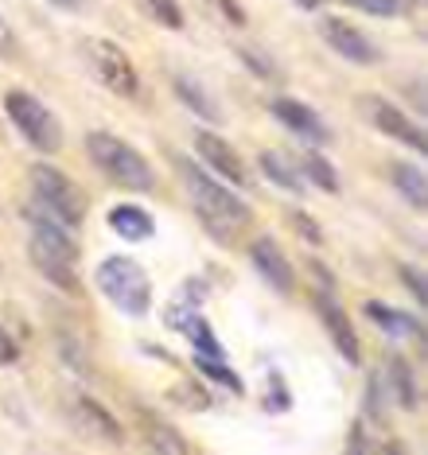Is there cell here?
I'll return each instance as SVG.
<instances>
[{
  "instance_id": "cell-1",
  "label": "cell",
  "mask_w": 428,
  "mask_h": 455,
  "mask_svg": "<svg viewBox=\"0 0 428 455\" xmlns=\"http://www.w3.org/2000/svg\"><path fill=\"white\" fill-rule=\"evenodd\" d=\"M175 168H180L183 191L191 195V211H195V219H199V226L218 245H230L249 226V203L230 188V183H222L218 175L206 172L203 164L175 160Z\"/></svg>"
},
{
  "instance_id": "cell-2",
  "label": "cell",
  "mask_w": 428,
  "mask_h": 455,
  "mask_svg": "<svg viewBox=\"0 0 428 455\" xmlns=\"http://www.w3.org/2000/svg\"><path fill=\"white\" fill-rule=\"evenodd\" d=\"M78 242L70 234V226L51 219L44 211H28V261L36 265V273L47 284H55L59 292H78Z\"/></svg>"
},
{
  "instance_id": "cell-3",
  "label": "cell",
  "mask_w": 428,
  "mask_h": 455,
  "mask_svg": "<svg viewBox=\"0 0 428 455\" xmlns=\"http://www.w3.org/2000/svg\"><path fill=\"white\" fill-rule=\"evenodd\" d=\"M86 156H90L93 168H98V172L113 183V188L133 191V195L156 191V172H152V164L144 160L129 140H121L117 132H106V129L86 132Z\"/></svg>"
},
{
  "instance_id": "cell-4",
  "label": "cell",
  "mask_w": 428,
  "mask_h": 455,
  "mask_svg": "<svg viewBox=\"0 0 428 455\" xmlns=\"http://www.w3.org/2000/svg\"><path fill=\"white\" fill-rule=\"evenodd\" d=\"M93 284H98V292L106 296L121 315L144 319L152 312V299H156L152 281H149V273H144V265H137L133 257H125V253L101 257L98 268H93Z\"/></svg>"
},
{
  "instance_id": "cell-5",
  "label": "cell",
  "mask_w": 428,
  "mask_h": 455,
  "mask_svg": "<svg viewBox=\"0 0 428 455\" xmlns=\"http://www.w3.org/2000/svg\"><path fill=\"white\" fill-rule=\"evenodd\" d=\"M31 195H36V206L51 219H59L62 226L78 230L86 222V211H90V199L86 191L70 180L67 172H59L55 164H31Z\"/></svg>"
},
{
  "instance_id": "cell-6",
  "label": "cell",
  "mask_w": 428,
  "mask_h": 455,
  "mask_svg": "<svg viewBox=\"0 0 428 455\" xmlns=\"http://www.w3.org/2000/svg\"><path fill=\"white\" fill-rule=\"evenodd\" d=\"M82 59H86L90 75L98 78L113 98H125V101L141 98L137 63H133L129 51H125L117 39H109V36H86V39H82Z\"/></svg>"
},
{
  "instance_id": "cell-7",
  "label": "cell",
  "mask_w": 428,
  "mask_h": 455,
  "mask_svg": "<svg viewBox=\"0 0 428 455\" xmlns=\"http://www.w3.org/2000/svg\"><path fill=\"white\" fill-rule=\"evenodd\" d=\"M4 117H8V125L24 137L28 148H36L39 156H55V152L62 148L59 117L36 94H28V90H8L4 94Z\"/></svg>"
},
{
  "instance_id": "cell-8",
  "label": "cell",
  "mask_w": 428,
  "mask_h": 455,
  "mask_svg": "<svg viewBox=\"0 0 428 455\" xmlns=\"http://www.w3.org/2000/svg\"><path fill=\"white\" fill-rule=\"evenodd\" d=\"M359 113H362V121H367L370 129L382 132V137H390V140L405 144V148H413L416 156H424V152H428L424 129L416 125V121H413L405 109L393 106L390 98H382V94H362V98H359Z\"/></svg>"
},
{
  "instance_id": "cell-9",
  "label": "cell",
  "mask_w": 428,
  "mask_h": 455,
  "mask_svg": "<svg viewBox=\"0 0 428 455\" xmlns=\"http://www.w3.org/2000/svg\"><path fill=\"white\" fill-rule=\"evenodd\" d=\"M195 152H199L203 168L211 175H218L222 183H230L234 191H249V188H254V172H249V164L238 156L234 144L222 140L218 132H211V129L195 132Z\"/></svg>"
},
{
  "instance_id": "cell-10",
  "label": "cell",
  "mask_w": 428,
  "mask_h": 455,
  "mask_svg": "<svg viewBox=\"0 0 428 455\" xmlns=\"http://www.w3.org/2000/svg\"><path fill=\"white\" fill-rule=\"evenodd\" d=\"M319 36H323V44L335 51L339 59H347L351 67H378L382 63L378 44H374L362 28L347 24L343 16H323L319 20Z\"/></svg>"
},
{
  "instance_id": "cell-11",
  "label": "cell",
  "mask_w": 428,
  "mask_h": 455,
  "mask_svg": "<svg viewBox=\"0 0 428 455\" xmlns=\"http://www.w3.org/2000/svg\"><path fill=\"white\" fill-rule=\"evenodd\" d=\"M311 307H316L319 323L327 331L331 347L343 355V362H347V366H362V343H359V335H354V323L347 319V307L335 304V296H331L327 288L311 296Z\"/></svg>"
},
{
  "instance_id": "cell-12",
  "label": "cell",
  "mask_w": 428,
  "mask_h": 455,
  "mask_svg": "<svg viewBox=\"0 0 428 455\" xmlns=\"http://www.w3.org/2000/svg\"><path fill=\"white\" fill-rule=\"evenodd\" d=\"M269 113L277 117V125H285L292 137H300V140H308L311 148H323V144L331 140V129H327V121L319 117L311 106H304L300 98H288V94H277L273 101H269Z\"/></svg>"
},
{
  "instance_id": "cell-13",
  "label": "cell",
  "mask_w": 428,
  "mask_h": 455,
  "mask_svg": "<svg viewBox=\"0 0 428 455\" xmlns=\"http://www.w3.org/2000/svg\"><path fill=\"white\" fill-rule=\"evenodd\" d=\"M249 265H254V273L265 281L273 292L280 296H292V288H296V276H292V261L280 250V242L273 234H257L254 242H249Z\"/></svg>"
},
{
  "instance_id": "cell-14",
  "label": "cell",
  "mask_w": 428,
  "mask_h": 455,
  "mask_svg": "<svg viewBox=\"0 0 428 455\" xmlns=\"http://www.w3.org/2000/svg\"><path fill=\"white\" fill-rule=\"evenodd\" d=\"M362 315H367L385 339H398V343H405V339H424L421 319L401 312V307H393V304H385V299H367V304H362Z\"/></svg>"
},
{
  "instance_id": "cell-15",
  "label": "cell",
  "mask_w": 428,
  "mask_h": 455,
  "mask_svg": "<svg viewBox=\"0 0 428 455\" xmlns=\"http://www.w3.org/2000/svg\"><path fill=\"white\" fill-rule=\"evenodd\" d=\"M106 226L121 242H152L156 237V219L141 203H113L106 211Z\"/></svg>"
},
{
  "instance_id": "cell-16",
  "label": "cell",
  "mask_w": 428,
  "mask_h": 455,
  "mask_svg": "<svg viewBox=\"0 0 428 455\" xmlns=\"http://www.w3.org/2000/svg\"><path fill=\"white\" fill-rule=\"evenodd\" d=\"M382 389L393 397V405L413 412L416 405H421V389H416V374L409 366V358L401 355H390L385 358V370H382Z\"/></svg>"
},
{
  "instance_id": "cell-17",
  "label": "cell",
  "mask_w": 428,
  "mask_h": 455,
  "mask_svg": "<svg viewBox=\"0 0 428 455\" xmlns=\"http://www.w3.org/2000/svg\"><path fill=\"white\" fill-rule=\"evenodd\" d=\"M141 436H144V448L160 451V455H187L191 451V440L180 436V428L168 420H160L156 412H141Z\"/></svg>"
},
{
  "instance_id": "cell-18",
  "label": "cell",
  "mask_w": 428,
  "mask_h": 455,
  "mask_svg": "<svg viewBox=\"0 0 428 455\" xmlns=\"http://www.w3.org/2000/svg\"><path fill=\"white\" fill-rule=\"evenodd\" d=\"M75 412H78V420L86 424L90 432H98L101 440H109V443H121V440H125L121 420L113 417V412L101 405L98 397H90V393H75Z\"/></svg>"
},
{
  "instance_id": "cell-19",
  "label": "cell",
  "mask_w": 428,
  "mask_h": 455,
  "mask_svg": "<svg viewBox=\"0 0 428 455\" xmlns=\"http://www.w3.org/2000/svg\"><path fill=\"white\" fill-rule=\"evenodd\" d=\"M172 90H175V98L183 101L187 109H191V117H199V121H222V109H218V101L211 98V90L203 86L199 78H191V75H175L172 78Z\"/></svg>"
},
{
  "instance_id": "cell-20",
  "label": "cell",
  "mask_w": 428,
  "mask_h": 455,
  "mask_svg": "<svg viewBox=\"0 0 428 455\" xmlns=\"http://www.w3.org/2000/svg\"><path fill=\"white\" fill-rule=\"evenodd\" d=\"M390 183L398 188V195L413 206L416 214L428 206V180H424V168H416L409 160H393L390 164Z\"/></svg>"
},
{
  "instance_id": "cell-21",
  "label": "cell",
  "mask_w": 428,
  "mask_h": 455,
  "mask_svg": "<svg viewBox=\"0 0 428 455\" xmlns=\"http://www.w3.org/2000/svg\"><path fill=\"white\" fill-rule=\"evenodd\" d=\"M257 168H261V175H265L269 183H273V188L288 191V195H308V183H304V175H300V168L292 160L280 156V152H261Z\"/></svg>"
},
{
  "instance_id": "cell-22",
  "label": "cell",
  "mask_w": 428,
  "mask_h": 455,
  "mask_svg": "<svg viewBox=\"0 0 428 455\" xmlns=\"http://www.w3.org/2000/svg\"><path fill=\"white\" fill-rule=\"evenodd\" d=\"M296 168H300V175H304V183H308V188H316V191H323V195H339V191H343L335 164H331L327 156H323L319 148H308L304 156H300Z\"/></svg>"
},
{
  "instance_id": "cell-23",
  "label": "cell",
  "mask_w": 428,
  "mask_h": 455,
  "mask_svg": "<svg viewBox=\"0 0 428 455\" xmlns=\"http://www.w3.org/2000/svg\"><path fill=\"white\" fill-rule=\"evenodd\" d=\"M191 366L199 370L206 381H214V386H222L226 393H234V397H242L246 393V381L238 378V370L230 366V358H199V355H191Z\"/></svg>"
},
{
  "instance_id": "cell-24",
  "label": "cell",
  "mask_w": 428,
  "mask_h": 455,
  "mask_svg": "<svg viewBox=\"0 0 428 455\" xmlns=\"http://www.w3.org/2000/svg\"><path fill=\"white\" fill-rule=\"evenodd\" d=\"M144 8H149V16L164 28V32H183L187 28L180 0H144Z\"/></svg>"
},
{
  "instance_id": "cell-25",
  "label": "cell",
  "mask_w": 428,
  "mask_h": 455,
  "mask_svg": "<svg viewBox=\"0 0 428 455\" xmlns=\"http://www.w3.org/2000/svg\"><path fill=\"white\" fill-rule=\"evenodd\" d=\"M265 409L269 412H288L292 409V389L280 370H269L265 374Z\"/></svg>"
},
{
  "instance_id": "cell-26",
  "label": "cell",
  "mask_w": 428,
  "mask_h": 455,
  "mask_svg": "<svg viewBox=\"0 0 428 455\" xmlns=\"http://www.w3.org/2000/svg\"><path fill=\"white\" fill-rule=\"evenodd\" d=\"M339 4L354 8V12H367V16H378V20H390V16H401L409 8V0H339Z\"/></svg>"
},
{
  "instance_id": "cell-27",
  "label": "cell",
  "mask_w": 428,
  "mask_h": 455,
  "mask_svg": "<svg viewBox=\"0 0 428 455\" xmlns=\"http://www.w3.org/2000/svg\"><path fill=\"white\" fill-rule=\"evenodd\" d=\"M234 55H238V63H242L246 70H254L257 78H265V82L277 78V63L265 55V51H257V47H238Z\"/></svg>"
},
{
  "instance_id": "cell-28",
  "label": "cell",
  "mask_w": 428,
  "mask_h": 455,
  "mask_svg": "<svg viewBox=\"0 0 428 455\" xmlns=\"http://www.w3.org/2000/svg\"><path fill=\"white\" fill-rule=\"evenodd\" d=\"M206 8H211L214 16H222V24L230 28H246V8L238 4V0H203Z\"/></svg>"
},
{
  "instance_id": "cell-29",
  "label": "cell",
  "mask_w": 428,
  "mask_h": 455,
  "mask_svg": "<svg viewBox=\"0 0 428 455\" xmlns=\"http://www.w3.org/2000/svg\"><path fill=\"white\" fill-rule=\"evenodd\" d=\"M20 55H24V47H20L12 24L0 16V59H8V63H20Z\"/></svg>"
},
{
  "instance_id": "cell-30",
  "label": "cell",
  "mask_w": 428,
  "mask_h": 455,
  "mask_svg": "<svg viewBox=\"0 0 428 455\" xmlns=\"http://www.w3.org/2000/svg\"><path fill=\"white\" fill-rule=\"evenodd\" d=\"M20 358H24V347L16 343V335L0 323V366H20Z\"/></svg>"
},
{
  "instance_id": "cell-31",
  "label": "cell",
  "mask_w": 428,
  "mask_h": 455,
  "mask_svg": "<svg viewBox=\"0 0 428 455\" xmlns=\"http://www.w3.org/2000/svg\"><path fill=\"white\" fill-rule=\"evenodd\" d=\"M398 273H401V284L413 292V304H424L428 292H424V273H421V268H416V265H401Z\"/></svg>"
},
{
  "instance_id": "cell-32",
  "label": "cell",
  "mask_w": 428,
  "mask_h": 455,
  "mask_svg": "<svg viewBox=\"0 0 428 455\" xmlns=\"http://www.w3.org/2000/svg\"><path fill=\"white\" fill-rule=\"evenodd\" d=\"M292 226H296V234L304 237L308 245H323V230H319V222H311L304 211H292Z\"/></svg>"
},
{
  "instance_id": "cell-33",
  "label": "cell",
  "mask_w": 428,
  "mask_h": 455,
  "mask_svg": "<svg viewBox=\"0 0 428 455\" xmlns=\"http://www.w3.org/2000/svg\"><path fill=\"white\" fill-rule=\"evenodd\" d=\"M51 8H59V12H82V4H86V0H47Z\"/></svg>"
},
{
  "instance_id": "cell-34",
  "label": "cell",
  "mask_w": 428,
  "mask_h": 455,
  "mask_svg": "<svg viewBox=\"0 0 428 455\" xmlns=\"http://www.w3.org/2000/svg\"><path fill=\"white\" fill-rule=\"evenodd\" d=\"M296 8H304V12H316V8H323V0H292Z\"/></svg>"
}]
</instances>
